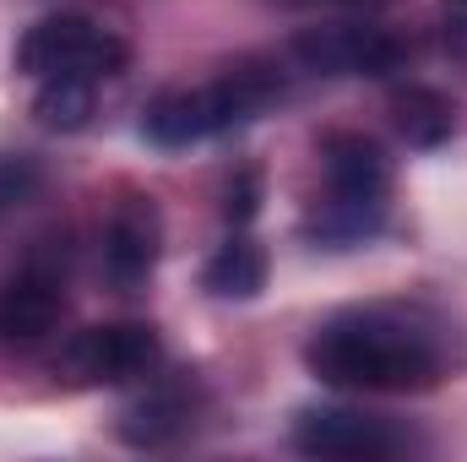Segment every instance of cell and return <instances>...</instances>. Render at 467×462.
Returning a JSON list of instances; mask_svg holds the SVG:
<instances>
[{
    "label": "cell",
    "instance_id": "6da1fadb",
    "mask_svg": "<svg viewBox=\"0 0 467 462\" xmlns=\"http://www.w3.org/2000/svg\"><path fill=\"white\" fill-rule=\"evenodd\" d=\"M305 364L321 386L337 392H424L441 381V348L424 327L391 310H337L327 316L310 343Z\"/></svg>",
    "mask_w": 467,
    "mask_h": 462
},
{
    "label": "cell",
    "instance_id": "7a4b0ae2",
    "mask_svg": "<svg viewBox=\"0 0 467 462\" xmlns=\"http://www.w3.org/2000/svg\"><path fill=\"white\" fill-rule=\"evenodd\" d=\"M130 60V49L119 44L109 27H99L93 16L82 11H55V16H38L22 38H16V71L44 82V77H88V82H104L119 77Z\"/></svg>",
    "mask_w": 467,
    "mask_h": 462
},
{
    "label": "cell",
    "instance_id": "3957f363",
    "mask_svg": "<svg viewBox=\"0 0 467 462\" xmlns=\"http://www.w3.org/2000/svg\"><path fill=\"white\" fill-rule=\"evenodd\" d=\"M163 343H158V327L152 321H109V327H82L60 364L71 381L82 386H119V381H141L147 370H158Z\"/></svg>",
    "mask_w": 467,
    "mask_h": 462
},
{
    "label": "cell",
    "instance_id": "277c9868",
    "mask_svg": "<svg viewBox=\"0 0 467 462\" xmlns=\"http://www.w3.org/2000/svg\"><path fill=\"white\" fill-rule=\"evenodd\" d=\"M402 38H391L386 27H358V22H337V27H310L294 38V60L316 77H386L402 66Z\"/></svg>",
    "mask_w": 467,
    "mask_h": 462
},
{
    "label": "cell",
    "instance_id": "5b68a950",
    "mask_svg": "<svg viewBox=\"0 0 467 462\" xmlns=\"http://www.w3.org/2000/svg\"><path fill=\"white\" fill-rule=\"evenodd\" d=\"M288 441L305 457H391V452H402L397 425L380 414H364V408H299Z\"/></svg>",
    "mask_w": 467,
    "mask_h": 462
},
{
    "label": "cell",
    "instance_id": "8992f818",
    "mask_svg": "<svg viewBox=\"0 0 467 462\" xmlns=\"http://www.w3.org/2000/svg\"><path fill=\"white\" fill-rule=\"evenodd\" d=\"M163 256V218L147 196H125L115 213H109V229H104V278L115 283L119 294H136L152 267Z\"/></svg>",
    "mask_w": 467,
    "mask_h": 462
},
{
    "label": "cell",
    "instance_id": "52a82bcc",
    "mask_svg": "<svg viewBox=\"0 0 467 462\" xmlns=\"http://www.w3.org/2000/svg\"><path fill=\"white\" fill-rule=\"evenodd\" d=\"M207 136H223V115L213 88H169L141 110V142L163 147V152H185Z\"/></svg>",
    "mask_w": 467,
    "mask_h": 462
},
{
    "label": "cell",
    "instance_id": "ba28073f",
    "mask_svg": "<svg viewBox=\"0 0 467 462\" xmlns=\"http://www.w3.org/2000/svg\"><path fill=\"white\" fill-rule=\"evenodd\" d=\"M321 169H327V191L337 196H369V202L391 196V158L375 136H358V131L327 136Z\"/></svg>",
    "mask_w": 467,
    "mask_h": 462
},
{
    "label": "cell",
    "instance_id": "9c48e42d",
    "mask_svg": "<svg viewBox=\"0 0 467 462\" xmlns=\"http://www.w3.org/2000/svg\"><path fill=\"white\" fill-rule=\"evenodd\" d=\"M60 310H66L60 283L44 278V272H22V278H11L5 294H0V338H11V343H33V338L55 332Z\"/></svg>",
    "mask_w": 467,
    "mask_h": 462
},
{
    "label": "cell",
    "instance_id": "30bf717a",
    "mask_svg": "<svg viewBox=\"0 0 467 462\" xmlns=\"http://www.w3.org/2000/svg\"><path fill=\"white\" fill-rule=\"evenodd\" d=\"M185 425H191V397H185V386H152L147 397L125 403V414L115 419V436L125 446H136V452H158V446H169Z\"/></svg>",
    "mask_w": 467,
    "mask_h": 462
},
{
    "label": "cell",
    "instance_id": "8fae6325",
    "mask_svg": "<svg viewBox=\"0 0 467 462\" xmlns=\"http://www.w3.org/2000/svg\"><path fill=\"white\" fill-rule=\"evenodd\" d=\"M207 88H213V99H218L223 131H239V125L261 120L277 99H283V77H277V66H266V60H239V66H229L218 82H207Z\"/></svg>",
    "mask_w": 467,
    "mask_h": 462
},
{
    "label": "cell",
    "instance_id": "7c38bea8",
    "mask_svg": "<svg viewBox=\"0 0 467 462\" xmlns=\"http://www.w3.org/2000/svg\"><path fill=\"white\" fill-rule=\"evenodd\" d=\"M386 224V202H369V196H337V191H327L316 207H310V218H305V234L316 239V245H327V250H353V245H364V239H375Z\"/></svg>",
    "mask_w": 467,
    "mask_h": 462
},
{
    "label": "cell",
    "instance_id": "4fadbf2b",
    "mask_svg": "<svg viewBox=\"0 0 467 462\" xmlns=\"http://www.w3.org/2000/svg\"><path fill=\"white\" fill-rule=\"evenodd\" d=\"M391 120H397V131H402V142L408 147H441V142H451V131H457V110H451V99L441 93V88H402L397 99H391Z\"/></svg>",
    "mask_w": 467,
    "mask_h": 462
},
{
    "label": "cell",
    "instance_id": "5bb4252c",
    "mask_svg": "<svg viewBox=\"0 0 467 462\" xmlns=\"http://www.w3.org/2000/svg\"><path fill=\"white\" fill-rule=\"evenodd\" d=\"M202 283H207L213 299H255L266 289V250L250 234H234L229 245L207 261Z\"/></svg>",
    "mask_w": 467,
    "mask_h": 462
},
{
    "label": "cell",
    "instance_id": "9a60e30c",
    "mask_svg": "<svg viewBox=\"0 0 467 462\" xmlns=\"http://www.w3.org/2000/svg\"><path fill=\"white\" fill-rule=\"evenodd\" d=\"M93 88L99 82H88V77H44L33 93V120L44 131H60V136L82 131L93 120Z\"/></svg>",
    "mask_w": 467,
    "mask_h": 462
},
{
    "label": "cell",
    "instance_id": "2e32d148",
    "mask_svg": "<svg viewBox=\"0 0 467 462\" xmlns=\"http://www.w3.org/2000/svg\"><path fill=\"white\" fill-rule=\"evenodd\" d=\"M38 163L27 158V152H0V213L5 207H22L33 191H38Z\"/></svg>",
    "mask_w": 467,
    "mask_h": 462
},
{
    "label": "cell",
    "instance_id": "e0dca14e",
    "mask_svg": "<svg viewBox=\"0 0 467 462\" xmlns=\"http://www.w3.org/2000/svg\"><path fill=\"white\" fill-rule=\"evenodd\" d=\"M255 213H261V174L255 169H239L234 185H229V202H223V218H229L234 229H244Z\"/></svg>",
    "mask_w": 467,
    "mask_h": 462
},
{
    "label": "cell",
    "instance_id": "ac0fdd59",
    "mask_svg": "<svg viewBox=\"0 0 467 462\" xmlns=\"http://www.w3.org/2000/svg\"><path fill=\"white\" fill-rule=\"evenodd\" d=\"M451 5H467V0H451Z\"/></svg>",
    "mask_w": 467,
    "mask_h": 462
}]
</instances>
